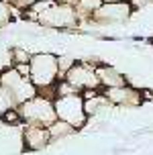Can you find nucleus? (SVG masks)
<instances>
[{
  "label": "nucleus",
  "mask_w": 153,
  "mask_h": 155,
  "mask_svg": "<svg viewBox=\"0 0 153 155\" xmlns=\"http://www.w3.org/2000/svg\"><path fill=\"white\" fill-rule=\"evenodd\" d=\"M29 80L39 90L53 88L59 80V65L53 53H35L29 59Z\"/></svg>",
  "instance_id": "f257e3e1"
},
{
  "label": "nucleus",
  "mask_w": 153,
  "mask_h": 155,
  "mask_svg": "<svg viewBox=\"0 0 153 155\" xmlns=\"http://www.w3.org/2000/svg\"><path fill=\"white\" fill-rule=\"evenodd\" d=\"M0 120H4L6 124H18L23 118H21V114H18V108L16 106H12V108H8V110H4L2 114H0Z\"/></svg>",
  "instance_id": "f8f14e48"
},
{
  "label": "nucleus",
  "mask_w": 153,
  "mask_h": 155,
  "mask_svg": "<svg viewBox=\"0 0 153 155\" xmlns=\"http://www.w3.org/2000/svg\"><path fill=\"white\" fill-rule=\"evenodd\" d=\"M129 4L133 10H137V8H143V6H149L153 4V0H129Z\"/></svg>",
  "instance_id": "2eb2a0df"
},
{
  "label": "nucleus",
  "mask_w": 153,
  "mask_h": 155,
  "mask_svg": "<svg viewBox=\"0 0 153 155\" xmlns=\"http://www.w3.org/2000/svg\"><path fill=\"white\" fill-rule=\"evenodd\" d=\"M47 129H49L51 141H53V139H61V137H68V135H72V133L76 131L74 127H69L68 123H63V120H59V118H57L53 124H49Z\"/></svg>",
  "instance_id": "9b49d317"
},
{
  "label": "nucleus",
  "mask_w": 153,
  "mask_h": 155,
  "mask_svg": "<svg viewBox=\"0 0 153 155\" xmlns=\"http://www.w3.org/2000/svg\"><path fill=\"white\" fill-rule=\"evenodd\" d=\"M104 2H129V0H104Z\"/></svg>",
  "instance_id": "f3484780"
},
{
  "label": "nucleus",
  "mask_w": 153,
  "mask_h": 155,
  "mask_svg": "<svg viewBox=\"0 0 153 155\" xmlns=\"http://www.w3.org/2000/svg\"><path fill=\"white\" fill-rule=\"evenodd\" d=\"M102 94L112 104H121V106H137V104H141V92L127 84L116 86V88H106Z\"/></svg>",
  "instance_id": "0eeeda50"
},
{
  "label": "nucleus",
  "mask_w": 153,
  "mask_h": 155,
  "mask_svg": "<svg viewBox=\"0 0 153 155\" xmlns=\"http://www.w3.org/2000/svg\"><path fill=\"white\" fill-rule=\"evenodd\" d=\"M96 76H98L100 86L104 88H116V86H125V76L121 71H116L110 65H96Z\"/></svg>",
  "instance_id": "1a4fd4ad"
},
{
  "label": "nucleus",
  "mask_w": 153,
  "mask_h": 155,
  "mask_svg": "<svg viewBox=\"0 0 153 155\" xmlns=\"http://www.w3.org/2000/svg\"><path fill=\"white\" fill-rule=\"evenodd\" d=\"M0 88H4L10 94V98H12V102L16 106L27 102L33 96H37V88L33 86V82L29 78L21 76L12 65L0 71Z\"/></svg>",
  "instance_id": "20e7f679"
},
{
  "label": "nucleus",
  "mask_w": 153,
  "mask_h": 155,
  "mask_svg": "<svg viewBox=\"0 0 153 155\" xmlns=\"http://www.w3.org/2000/svg\"><path fill=\"white\" fill-rule=\"evenodd\" d=\"M53 108H55V116L63 123H68L69 127H74V129H82L88 120V114L84 110V96L80 92L55 96Z\"/></svg>",
  "instance_id": "f03ea898"
},
{
  "label": "nucleus",
  "mask_w": 153,
  "mask_h": 155,
  "mask_svg": "<svg viewBox=\"0 0 153 155\" xmlns=\"http://www.w3.org/2000/svg\"><path fill=\"white\" fill-rule=\"evenodd\" d=\"M23 141L27 149H43L51 143V135H49V129L47 127H39V124H27V129L23 133Z\"/></svg>",
  "instance_id": "6e6552de"
},
{
  "label": "nucleus",
  "mask_w": 153,
  "mask_h": 155,
  "mask_svg": "<svg viewBox=\"0 0 153 155\" xmlns=\"http://www.w3.org/2000/svg\"><path fill=\"white\" fill-rule=\"evenodd\" d=\"M10 18H12V6L8 4L6 0H0V27L8 25Z\"/></svg>",
  "instance_id": "4468645a"
},
{
  "label": "nucleus",
  "mask_w": 153,
  "mask_h": 155,
  "mask_svg": "<svg viewBox=\"0 0 153 155\" xmlns=\"http://www.w3.org/2000/svg\"><path fill=\"white\" fill-rule=\"evenodd\" d=\"M61 80H65L76 92H86V90H98L100 88V82H98V76H96V65H90V63H74L69 68Z\"/></svg>",
  "instance_id": "39448f33"
},
{
  "label": "nucleus",
  "mask_w": 153,
  "mask_h": 155,
  "mask_svg": "<svg viewBox=\"0 0 153 155\" xmlns=\"http://www.w3.org/2000/svg\"><path fill=\"white\" fill-rule=\"evenodd\" d=\"M18 114L27 124H39V127H49L57 120L53 108V100H49L45 96H33L27 102L18 104Z\"/></svg>",
  "instance_id": "7ed1b4c3"
},
{
  "label": "nucleus",
  "mask_w": 153,
  "mask_h": 155,
  "mask_svg": "<svg viewBox=\"0 0 153 155\" xmlns=\"http://www.w3.org/2000/svg\"><path fill=\"white\" fill-rule=\"evenodd\" d=\"M133 15V8L129 2H104L102 6L92 15L90 21L94 23H125L129 16Z\"/></svg>",
  "instance_id": "423d86ee"
},
{
  "label": "nucleus",
  "mask_w": 153,
  "mask_h": 155,
  "mask_svg": "<svg viewBox=\"0 0 153 155\" xmlns=\"http://www.w3.org/2000/svg\"><path fill=\"white\" fill-rule=\"evenodd\" d=\"M29 59H31V55L25 49H21V47L10 49V63L12 65H16V63H29Z\"/></svg>",
  "instance_id": "ddd939ff"
},
{
  "label": "nucleus",
  "mask_w": 153,
  "mask_h": 155,
  "mask_svg": "<svg viewBox=\"0 0 153 155\" xmlns=\"http://www.w3.org/2000/svg\"><path fill=\"white\" fill-rule=\"evenodd\" d=\"M102 4H104V0H78V4L74 8H76V12H78V18L82 21V18H92V15Z\"/></svg>",
  "instance_id": "9d476101"
},
{
  "label": "nucleus",
  "mask_w": 153,
  "mask_h": 155,
  "mask_svg": "<svg viewBox=\"0 0 153 155\" xmlns=\"http://www.w3.org/2000/svg\"><path fill=\"white\" fill-rule=\"evenodd\" d=\"M59 4H68V6H76L78 4V0H57Z\"/></svg>",
  "instance_id": "dca6fc26"
}]
</instances>
